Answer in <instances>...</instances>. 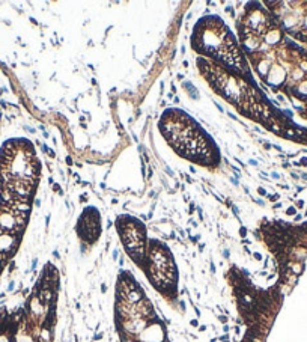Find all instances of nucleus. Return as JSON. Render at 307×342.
<instances>
[{
    "label": "nucleus",
    "instance_id": "nucleus-1",
    "mask_svg": "<svg viewBox=\"0 0 307 342\" xmlns=\"http://www.w3.org/2000/svg\"><path fill=\"white\" fill-rule=\"evenodd\" d=\"M144 342H161L164 337L163 328L160 325H150L144 330V333L141 334Z\"/></svg>",
    "mask_w": 307,
    "mask_h": 342
}]
</instances>
